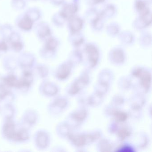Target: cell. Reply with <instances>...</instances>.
<instances>
[{
	"label": "cell",
	"instance_id": "obj_1",
	"mask_svg": "<svg viewBox=\"0 0 152 152\" xmlns=\"http://www.w3.org/2000/svg\"><path fill=\"white\" fill-rule=\"evenodd\" d=\"M89 114L88 108L78 107L68 114L65 121L74 131L79 130L88 121Z\"/></svg>",
	"mask_w": 152,
	"mask_h": 152
},
{
	"label": "cell",
	"instance_id": "obj_2",
	"mask_svg": "<svg viewBox=\"0 0 152 152\" xmlns=\"http://www.w3.org/2000/svg\"><path fill=\"white\" fill-rule=\"evenodd\" d=\"M152 72L149 68L141 76L133 81L132 91L145 95L149 94L152 91Z\"/></svg>",
	"mask_w": 152,
	"mask_h": 152
},
{
	"label": "cell",
	"instance_id": "obj_3",
	"mask_svg": "<svg viewBox=\"0 0 152 152\" xmlns=\"http://www.w3.org/2000/svg\"><path fill=\"white\" fill-rule=\"evenodd\" d=\"M66 140L77 152H86V148L89 146L86 131H74Z\"/></svg>",
	"mask_w": 152,
	"mask_h": 152
},
{
	"label": "cell",
	"instance_id": "obj_4",
	"mask_svg": "<svg viewBox=\"0 0 152 152\" xmlns=\"http://www.w3.org/2000/svg\"><path fill=\"white\" fill-rule=\"evenodd\" d=\"M85 68L91 71L96 69L100 63V53L98 49L93 45H88L85 49Z\"/></svg>",
	"mask_w": 152,
	"mask_h": 152
},
{
	"label": "cell",
	"instance_id": "obj_5",
	"mask_svg": "<svg viewBox=\"0 0 152 152\" xmlns=\"http://www.w3.org/2000/svg\"><path fill=\"white\" fill-rule=\"evenodd\" d=\"M130 140L138 151L147 149L151 143L149 135L143 131L134 132Z\"/></svg>",
	"mask_w": 152,
	"mask_h": 152
},
{
	"label": "cell",
	"instance_id": "obj_6",
	"mask_svg": "<svg viewBox=\"0 0 152 152\" xmlns=\"http://www.w3.org/2000/svg\"><path fill=\"white\" fill-rule=\"evenodd\" d=\"M75 67L68 60L61 64L57 67L55 76L60 81H65L70 79L72 75Z\"/></svg>",
	"mask_w": 152,
	"mask_h": 152
},
{
	"label": "cell",
	"instance_id": "obj_7",
	"mask_svg": "<svg viewBox=\"0 0 152 152\" xmlns=\"http://www.w3.org/2000/svg\"><path fill=\"white\" fill-rule=\"evenodd\" d=\"M69 97L67 96H60L56 98L51 105V112L55 114L63 113L70 106Z\"/></svg>",
	"mask_w": 152,
	"mask_h": 152
},
{
	"label": "cell",
	"instance_id": "obj_8",
	"mask_svg": "<svg viewBox=\"0 0 152 152\" xmlns=\"http://www.w3.org/2000/svg\"><path fill=\"white\" fill-rule=\"evenodd\" d=\"M87 88L76 77L66 86V94L69 97H77Z\"/></svg>",
	"mask_w": 152,
	"mask_h": 152
},
{
	"label": "cell",
	"instance_id": "obj_9",
	"mask_svg": "<svg viewBox=\"0 0 152 152\" xmlns=\"http://www.w3.org/2000/svg\"><path fill=\"white\" fill-rule=\"evenodd\" d=\"M134 132L133 127L126 123L120 126L115 136L118 143H121L130 140Z\"/></svg>",
	"mask_w": 152,
	"mask_h": 152
},
{
	"label": "cell",
	"instance_id": "obj_10",
	"mask_svg": "<svg viewBox=\"0 0 152 152\" xmlns=\"http://www.w3.org/2000/svg\"><path fill=\"white\" fill-rule=\"evenodd\" d=\"M127 102L129 107L144 109L147 102L146 95L133 91V93L127 99Z\"/></svg>",
	"mask_w": 152,
	"mask_h": 152
},
{
	"label": "cell",
	"instance_id": "obj_11",
	"mask_svg": "<svg viewBox=\"0 0 152 152\" xmlns=\"http://www.w3.org/2000/svg\"><path fill=\"white\" fill-rule=\"evenodd\" d=\"M108 59L111 64L120 67L125 64L126 56L122 50L116 49L111 51L109 54Z\"/></svg>",
	"mask_w": 152,
	"mask_h": 152
},
{
	"label": "cell",
	"instance_id": "obj_12",
	"mask_svg": "<svg viewBox=\"0 0 152 152\" xmlns=\"http://www.w3.org/2000/svg\"><path fill=\"white\" fill-rule=\"evenodd\" d=\"M115 80V74L113 70L108 68L101 69L97 76V81L112 86Z\"/></svg>",
	"mask_w": 152,
	"mask_h": 152
},
{
	"label": "cell",
	"instance_id": "obj_13",
	"mask_svg": "<svg viewBox=\"0 0 152 152\" xmlns=\"http://www.w3.org/2000/svg\"><path fill=\"white\" fill-rule=\"evenodd\" d=\"M95 144L96 150L98 152H113L115 146L111 139L104 136Z\"/></svg>",
	"mask_w": 152,
	"mask_h": 152
},
{
	"label": "cell",
	"instance_id": "obj_14",
	"mask_svg": "<svg viewBox=\"0 0 152 152\" xmlns=\"http://www.w3.org/2000/svg\"><path fill=\"white\" fill-rule=\"evenodd\" d=\"M118 88L123 92H128L132 91L133 83L129 75L121 76L117 81Z\"/></svg>",
	"mask_w": 152,
	"mask_h": 152
},
{
	"label": "cell",
	"instance_id": "obj_15",
	"mask_svg": "<svg viewBox=\"0 0 152 152\" xmlns=\"http://www.w3.org/2000/svg\"><path fill=\"white\" fill-rule=\"evenodd\" d=\"M73 131L72 127L65 120L59 123L57 128V132L59 137L66 140Z\"/></svg>",
	"mask_w": 152,
	"mask_h": 152
},
{
	"label": "cell",
	"instance_id": "obj_16",
	"mask_svg": "<svg viewBox=\"0 0 152 152\" xmlns=\"http://www.w3.org/2000/svg\"><path fill=\"white\" fill-rule=\"evenodd\" d=\"M86 132L88 146L96 144L100 139L104 137L103 131L99 128H95Z\"/></svg>",
	"mask_w": 152,
	"mask_h": 152
},
{
	"label": "cell",
	"instance_id": "obj_17",
	"mask_svg": "<svg viewBox=\"0 0 152 152\" xmlns=\"http://www.w3.org/2000/svg\"><path fill=\"white\" fill-rule=\"evenodd\" d=\"M105 98L93 91L89 94L88 99V107L96 108L99 107L104 103Z\"/></svg>",
	"mask_w": 152,
	"mask_h": 152
},
{
	"label": "cell",
	"instance_id": "obj_18",
	"mask_svg": "<svg viewBox=\"0 0 152 152\" xmlns=\"http://www.w3.org/2000/svg\"><path fill=\"white\" fill-rule=\"evenodd\" d=\"M111 85L103 83L96 80L93 86V91L97 94L105 97L110 92Z\"/></svg>",
	"mask_w": 152,
	"mask_h": 152
},
{
	"label": "cell",
	"instance_id": "obj_19",
	"mask_svg": "<svg viewBox=\"0 0 152 152\" xmlns=\"http://www.w3.org/2000/svg\"><path fill=\"white\" fill-rule=\"evenodd\" d=\"M129 118L128 112L123 110L121 108H118L113 115L112 119L110 120H113L116 122L121 124L128 123Z\"/></svg>",
	"mask_w": 152,
	"mask_h": 152
},
{
	"label": "cell",
	"instance_id": "obj_20",
	"mask_svg": "<svg viewBox=\"0 0 152 152\" xmlns=\"http://www.w3.org/2000/svg\"><path fill=\"white\" fill-rule=\"evenodd\" d=\"M138 151L135 146L131 142L129 141L119 143L115 145L114 149L115 152H136Z\"/></svg>",
	"mask_w": 152,
	"mask_h": 152
},
{
	"label": "cell",
	"instance_id": "obj_21",
	"mask_svg": "<svg viewBox=\"0 0 152 152\" xmlns=\"http://www.w3.org/2000/svg\"><path fill=\"white\" fill-rule=\"evenodd\" d=\"M129 119L134 121H139L144 117L143 108L129 107L128 111Z\"/></svg>",
	"mask_w": 152,
	"mask_h": 152
},
{
	"label": "cell",
	"instance_id": "obj_22",
	"mask_svg": "<svg viewBox=\"0 0 152 152\" xmlns=\"http://www.w3.org/2000/svg\"><path fill=\"white\" fill-rule=\"evenodd\" d=\"M77 77L82 83L84 86L87 88L89 86L92 81L91 71L85 67L81 71L80 74Z\"/></svg>",
	"mask_w": 152,
	"mask_h": 152
},
{
	"label": "cell",
	"instance_id": "obj_23",
	"mask_svg": "<svg viewBox=\"0 0 152 152\" xmlns=\"http://www.w3.org/2000/svg\"><path fill=\"white\" fill-rule=\"evenodd\" d=\"M127 102V99L121 93H116L111 98L110 103L115 107L121 108Z\"/></svg>",
	"mask_w": 152,
	"mask_h": 152
},
{
	"label": "cell",
	"instance_id": "obj_24",
	"mask_svg": "<svg viewBox=\"0 0 152 152\" xmlns=\"http://www.w3.org/2000/svg\"><path fill=\"white\" fill-rule=\"evenodd\" d=\"M118 107H115L112 104L109 103L105 105L103 109V115L108 119H111L113 115L114 114L116 110L118 109Z\"/></svg>",
	"mask_w": 152,
	"mask_h": 152
},
{
	"label": "cell",
	"instance_id": "obj_25",
	"mask_svg": "<svg viewBox=\"0 0 152 152\" xmlns=\"http://www.w3.org/2000/svg\"><path fill=\"white\" fill-rule=\"evenodd\" d=\"M88 96L89 94L85 92V91H84L76 97L77 98L76 102L78 107L88 108Z\"/></svg>",
	"mask_w": 152,
	"mask_h": 152
},
{
	"label": "cell",
	"instance_id": "obj_26",
	"mask_svg": "<svg viewBox=\"0 0 152 152\" xmlns=\"http://www.w3.org/2000/svg\"><path fill=\"white\" fill-rule=\"evenodd\" d=\"M68 60L70 63H72L75 67L80 65L84 61L82 55L80 53H77L72 55Z\"/></svg>",
	"mask_w": 152,
	"mask_h": 152
},
{
	"label": "cell",
	"instance_id": "obj_27",
	"mask_svg": "<svg viewBox=\"0 0 152 152\" xmlns=\"http://www.w3.org/2000/svg\"><path fill=\"white\" fill-rule=\"evenodd\" d=\"M121 125V124L116 122L115 121L110 120L107 127V133L110 135L115 136Z\"/></svg>",
	"mask_w": 152,
	"mask_h": 152
},
{
	"label": "cell",
	"instance_id": "obj_28",
	"mask_svg": "<svg viewBox=\"0 0 152 152\" xmlns=\"http://www.w3.org/2000/svg\"><path fill=\"white\" fill-rule=\"evenodd\" d=\"M14 130L15 129L14 124L11 122L8 123L5 126L4 130L5 134L7 135V137L10 138L14 137L15 134Z\"/></svg>",
	"mask_w": 152,
	"mask_h": 152
},
{
	"label": "cell",
	"instance_id": "obj_29",
	"mask_svg": "<svg viewBox=\"0 0 152 152\" xmlns=\"http://www.w3.org/2000/svg\"><path fill=\"white\" fill-rule=\"evenodd\" d=\"M32 23L30 19L26 18L22 20L20 23V26L22 28H23L25 30L30 29L32 26Z\"/></svg>",
	"mask_w": 152,
	"mask_h": 152
},
{
	"label": "cell",
	"instance_id": "obj_30",
	"mask_svg": "<svg viewBox=\"0 0 152 152\" xmlns=\"http://www.w3.org/2000/svg\"><path fill=\"white\" fill-rule=\"evenodd\" d=\"M7 83H8L9 85L10 86H13V85H17L16 83V79L14 77H9L7 80Z\"/></svg>",
	"mask_w": 152,
	"mask_h": 152
},
{
	"label": "cell",
	"instance_id": "obj_31",
	"mask_svg": "<svg viewBox=\"0 0 152 152\" xmlns=\"http://www.w3.org/2000/svg\"><path fill=\"white\" fill-rule=\"evenodd\" d=\"M151 109H152V106L151 104L148 106V115L151 118Z\"/></svg>",
	"mask_w": 152,
	"mask_h": 152
}]
</instances>
